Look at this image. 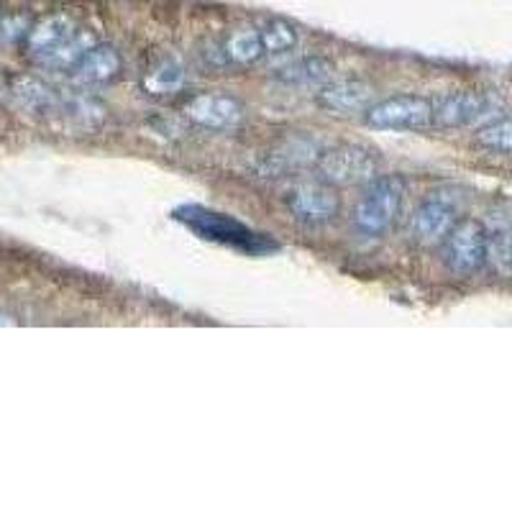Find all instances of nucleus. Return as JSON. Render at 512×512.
Here are the masks:
<instances>
[{"mask_svg":"<svg viewBox=\"0 0 512 512\" xmlns=\"http://www.w3.org/2000/svg\"><path fill=\"white\" fill-rule=\"evenodd\" d=\"M226 49V59L231 64H239V67H249V64H256L264 57V44L262 36H259V29H236L231 31V36L223 44Z\"/></svg>","mask_w":512,"mask_h":512,"instance_id":"obj_16","label":"nucleus"},{"mask_svg":"<svg viewBox=\"0 0 512 512\" xmlns=\"http://www.w3.org/2000/svg\"><path fill=\"white\" fill-rule=\"evenodd\" d=\"M182 113L198 128L213 131V134H231L246 121V108L236 95L208 90L185 100Z\"/></svg>","mask_w":512,"mask_h":512,"instance_id":"obj_5","label":"nucleus"},{"mask_svg":"<svg viewBox=\"0 0 512 512\" xmlns=\"http://www.w3.org/2000/svg\"><path fill=\"white\" fill-rule=\"evenodd\" d=\"M364 118L374 131H425L436 126V103L415 93L392 95L374 103Z\"/></svg>","mask_w":512,"mask_h":512,"instance_id":"obj_4","label":"nucleus"},{"mask_svg":"<svg viewBox=\"0 0 512 512\" xmlns=\"http://www.w3.org/2000/svg\"><path fill=\"white\" fill-rule=\"evenodd\" d=\"M77 29H80V24L70 13H49L31 26L29 36L24 39L26 54L44 67L77 34Z\"/></svg>","mask_w":512,"mask_h":512,"instance_id":"obj_8","label":"nucleus"},{"mask_svg":"<svg viewBox=\"0 0 512 512\" xmlns=\"http://www.w3.org/2000/svg\"><path fill=\"white\" fill-rule=\"evenodd\" d=\"M487 264L502 277L512 274V226L487 228Z\"/></svg>","mask_w":512,"mask_h":512,"instance_id":"obj_17","label":"nucleus"},{"mask_svg":"<svg viewBox=\"0 0 512 512\" xmlns=\"http://www.w3.org/2000/svg\"><path fill=\"white\" fill-rule=\"evenodd\" d=\"M474 144L489 154H512V116L479 128L474 134Z\"/></svg>","mask_w":512,"mask_h":512,"instance_id":"obj_18","label":"nucleus"},{"mask_svg":"<svg viewBox=\"0 0 512 512\" xmlns=\"http://www.w3.org/2000/svg\"><path fill=\"white\" fill-rule=\"evenodd\" d=\"M259 36H262L264 52L267 54H285L297 47V31L295 26L282 21V18H269L259 26Z\"/></svg>","mask_w":512,"mask_h":512,"instance_id":"obj_19","label":"nucleus"},{"mask_svg":"<svg viewBox=\"0 0 512 512\" xmlns=\"http://www.w3.org/2000/svg\"><path fill=\"white\" fill-rule=\"evenodd\" d=\"M172 216L182 226L190 228L192 233H198L200 239L228 246V249L244 251V254L254 256L269 254V251L277 249V244L272 239H267L264 233H256L254 228L244 226L236 218L226 216V213H218V210L203 208V205H182Z\"/></svg>","mask_w":512,"mask_h":512,"instance_id":"obj_1","label":"nucleus"},{"mask_svg":"<svg viewBox=\"0 0 512 512\" xmlns=\"http://www.w3.org/2000/svg\"><path fill=\"white\" fill-rule=\"evenodd\" d=\"M185 88V67L180 59L162 57L144 72L141 77V90L152 98H167Z\"/></svg>","mask_w":512,"mask_h":512,"instance_id":"obj_13","label":"nucleus"},{"mask_svg":"<svg viewBox=\"0 0 512 512\" xmlns=\"http://www.w3.org/2000/svg\"><path fill=\"white\" fill-rule=\"evenodd\" d=\"M315 103L331 116H364L374 105V88L364 80H331L315 95Z\"/></svg>","mask_w":512,"mask_h":512,"instance_id":"obj_9","label":"nucleus"},{"mask_svg":"<svg viewBox=\"0 0 512 512\" xmlns=\"http://www.w3.org/2000/svg\"><path fill=\"white\" fill-rule=\"evenodd\" d=\"M441 246L446 267L454 274L469 277L487 264V226L474 218L456 221Z\"/></svg>","mask_w":512,"mask_h":512,"instance_id":"obj_6","label":"nucleus"},{"mask_svg":"<svg viewBox=\"0 0 512 512\" xmlns=\"http://www.w3.org/2000/svg\"><path fill=\"white\" fill-rule=\"evenodd\" d=\"M492 113V100L479 90H456L443 95L436 103V126L438 128H464L479 123Z\"/></svg>","mask_w":512,"mask_h":512,"instance_id":"obj_10","label":"nucleus"},{"mask_svg":"<svg viewBox=\"0 0 512 512\" xmlns=\"http://www.w3.org/2000/svg\"><path fill=\"white\" fill-rule=\"evenodd\" d=\"M333 72H336V64L326 57H305L300 62L290 64L280 72V80L287 85H326L333 80Z\"/></svg>","mask_w":512,"mask_h":512,"instance_id":"obj_15","label":"nucleus"},{"mask_svg":"<svg viewBox=\"0 0 512 512\" xmlns=\"http://www.w3.org/2000/svg\"><path fill=\"white\" fill-rule=\"evenodd\" d=\"M287 210L297 221L318 226V223H328L338 216V198L331 185L326 182H300V185L290 187L285 195Z\"/></svg>","mask_w":512,"mask_h":512,"instance_id":"obj_7","label":"nucleus"},{"mask_svg":"<svg viewBox=\"0 0 512 512\" xmlns=\"http://www.w3.org/2000/svg\"><path fill=\"white\" fill-rule=\"evenodd\" d=\"M456 210L454 205L443 198H428L418 205L410 221L413 239L423 246H436L446 241L451 228L456 226Z\"/></svg>","mask_w":512,"mask_h":512,"instance_id":"obj_11","label":"nucleus"},{"mask_svg":"<svg viewBox=\"0 0 512 512\" xmlns=\"http://www.w3.org/2000/svg\"><path fill=\"white\" fill-rule=\"evenodd\" d=\"M121 72V52H118L116 47H111V44H95V47L75 64V70H72L70 75L77 85H108V82L118 80Z\"/></svg>","mask_w":512,"mask_h":512,"instance_id":"obj_12","label":"nucleus"},{"mask_svg":"<svg viewBox=\"0 0 512 512\" xmlns=\"http://www.w3.org/2000/svg\"><path fill=\"white\" fill-rule=\"evenodd\" d=\"M315 172L326 185L351 187L367 185L379 172V157L374 149L361 144H338L320 152Z\"/></svg>","mask_w":512,"mask_h":512,"instance_id":"obj_3","label":"nucleus"},{"mask_svg":"<svg viewBox=\"0 0 512 512\" xmlns=\"http://www.w3.org/2000/svg\"><path fill=\"white\" fill-rule=\"evenodd\" d=\"M31 21L24 13H11V16H0V41H21L29 36Z\"/></svg>","mask_w":512,"mask_h":512,"instance_id":"obj_20","label":"nucleus"},{"mask_svg":"<svg viewBox=\"0 0 512 512\" xmlns=\"http://www.w3.org/2000/svg\"><path fill=\"white\" fill-rule=\"evenodd\" d=\"M405 185L395 175H377L367 182L354 208V226L367 236H379L400 213Z\"/></svg>","mask_w":512,"mask_h":512,"instance_id":"obj_2","label":"nucleus"},{"mask_svg":"<svg viewBox=\"0 0 512 512\" xmlns=\"http://www.w3.org/2000/svg\"><path fill=\"white\" fill-rule=\"evenodd\" d=\"M8 90H11L13 98L24 105V108L36 113H52L62 105L57 95H54V90L49 85H44L41 80H36V77H13Z\"/></svg>","mask_w":512,"mask_h":512,"instance_id":"obj_14","label":"nucleus"}]
</instances>
